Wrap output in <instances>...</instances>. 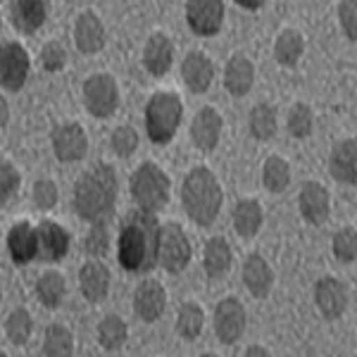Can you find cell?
<instances>
[{"label": "cell", "instance_id": "6da1fadb", "mask_svg": "<svg viewBox=\"0 0 357 357\" xmlns=\"http://www.w3.org/2000/svg\"><path fill=\"white\" fill-rule=\"evenodd\" d=\"M160 222L155 212L134 210L124 217L117 238V257L126 272H148L158 264Z\"/></svg>", "mask_w": 357, "mask_h": 357}, {"label": "cell", "instance_id": "7a4b0ae2", "mask_svg": "<svg viewBox=\"0 0 357 357\" xmlns=\"http://www.w3.org/2000/svg\"><path fill=\"white\" fill-rule=\"evenodd\" d=\"M117 203V176L110 165L100 162L79 176L74 186V207L91 224H102Z\"/></svg>", "mask_w": 357, "mask_h": 357}, {"label": "cell", "instance_id": "3957f363", "mask_svg": "<svg viewBox=\"0 0 357 357\" xmlns=\"http://www.w3.org/2000/svg\"><path fill=\"white\" fill-rule=\"evenodd\" d=\"M222 186L207 167H195L186 174L181 186V203L186 215L200 227H210L222 210Z\"/></svg>", "mask_w": 357, "mask_h": 357}, {"label": "cell", "instance_id": "277c9868", "mask_svg": "<svg viewBox=\"0 0 357 357\" xmlns=\"http://www.w3.org/2000/svg\"><path fill=\"white\" fill-rule=\"evenodd\" d=\"M183 105L181 98L169 91L155 93L146 105V131L148 138L158 146H165L174 138L178 124H181Z\"/></svg>", "mask_w": 357, "mask_h": 357}, {"label": "cell", "instance_id": "5b68a950", "mask_svg": "<svg viewBox=\"0 0 357 357\" xmlns=\"http://www.w3.org/2000/svg\"><path fill=\"white\" fill-rule=\"evenodd\" d=\"M131 188V198L141 210L148 212H160L169 200V188L172 181L165 174V169L155 162H143L134 172L129 181Z\"/></svg>", "mask_w": 357, "mask_h": 357}, {"label": "cell", "instance_id": "8992f818", "mask_svg": "<svg viewBox=\"0 0 357 357\" xmlns=\"http://www.w3.org/2000/svg\"><path fill=\"white\" fill-rule=\"evenodd\" d=\"M193 255L191 241L186 231L178 224H165L160 227V241H158V262L162 264L169 274H178L188 267Z\"/></svg>", "mask_w": 357, "mask_h": 357}, {"label": "cell", "instance_id": "52a82bcc", "mask_svg": "<svg viewBox=\"0 0 357 357\" xmlns=\"http://www.w3.org/2000/svg\"><path fill=\"white\" fill-rule=\"evenodd\" d=\"M84 102L86 110L93 117L105 119L114 114L119 105V86L110 74H93L84 84Z\"/></svg>", "mask_w": 357, "mask_h": 357}, {"label": "cell", "instance_id": "ba28073f", "mask_svg": "<svg viewBox=\"0 0 357 357\" xmlns=\"http://www.w3.org/2000/svg\"><path fill=\"white\" fill-rule=\"evenodd\" d=\"M31 60L24 45L10 41L0 45V86L5 91H20L29 79Z\"/></svg>", "mask_w": 357, "mask_h": 357}, {"label": "cell", "instance_id": "9c48e42d", "mask_svg": "<svg viewBox=\"0 0 357 357\" xmlns=\"http://www.w3.org/2000/svg\"><path fill=\"white\" fill-rule=\"evenodd\" d=\"M186 22L198 36H215L224 24V0H186Z\"/></svg>", "mask_w": 357, "mask_h": 357}, {"label": "cell", "instance_id": "30bf717a", "mask_svg": "<svg viewBox=\"0 0 357 357\" xmlns=\"http://www.w3.org/2000/svg\"><path fill=\"white\" fill-rule=\"evenodd\" d=\"M215 331L222 343L231 345L245 331V307L238 298H224L215 310Z\"/></svg>", "mask_w": 357, "mask_h": 357}, {"label": "cell", "instance_id": "8fae6325", "mask_svg": "<svg viewBox=\"0 0 357 357\" xmlns=\"http://www.w3.org/2000/svg\"><path fill=\"white\" fill-rule=\"evenodd\" d=\"M53 141V153L60 162H77L89 151V138L82 124H60L50 136Z\"/></svg>", "mask_w": 357, "mask_h": 357}, {"label": "cell", "instance_id": "7c38bea8", "mask_svg": "<svg viewBox=\"0 0 357 357\" xmlns=\"http://www.w3.org/2000/svg\"><path fill=\"white\" fill-rule=\"evenodd\" d=\"M69 250V234L57 222L45 220L36 227V257L41 262H57Z\"/></svg>", "mask_w": 357, "mask_h": 357}, {"label": "cell", "instance_id": "4fadbf2b", "mask_svg": "<svg viewBox=\"0 0 357 357\" xmlns=\"http://www.w3.org/2000/svg\"><path fill=\"white\" fill-rule=\"evenodd\" d=\"M314 303L326 319H338L348 307V289H345L343 281L333 279V276H324L314 286Z\"/></svg>", "mask_w": 357, "mask_h": 357}, {"label": "cell", "instance_id": "5bb4252c", "mask_svg": "<svg viewBox=\"0 0 357 357\" xmlns=\"http://www.w3.org/2000/svg\"><path fill=\"white\" fill-rule=\"evenodd\" d=\"M298 207H301V215H303L305 222H310V224L326 222L329 210H331L329 191H326L321 183L307 181L301 188V195H298Z\"/></svg>", "mask_w": 357, "mask_h": 357}, {"label": "cell", "instance_id": "9a60e30c", "mask_svg": "<svg viewBox=\"0 0 357 357\" xmlns=\"http://www.w3.org/2000/svg\"><path fill=\"white\" fill-rule=\"evenodd\" d=\"M222 134V114L215 107H203L195 114L193 124H191V138L193 143L200 148L203 153H210L217 148Z\"/></svg>", "mask_w": 357, "mask_h": 357}, {"label": "cell", "instance_id": "2e32d148", "mask_svg": "<svg viewBox=\"0 0 357 357\" xmlns=\"http://www.w3.org/2000/svg\"><path fill=\"white\" fill-rule=\"evenodd\" d=\"M329 172L338 183L357 181V143L355 138H343L331 148Z\"/></svg>", "mask_w": 357, "mask_h": 357}, {"label": "cell", "instance_id": "e0dca14e", "mask_svg": "<svg viewBox=\"0 0 357 357\" xmlns=\"http://www.w3.org/2000/svg\"><path fill=\"white\" fill-rule=\"evenodd\" d=\"M167 305V293L160 281H143L134 293V310L143 321L160 319Z\"/></svg>", "mask_w": 357, "mask_h": 357}, {"label": "cell", "instance_id": "ac0fdd59", "mask_svg": "<svg viewBox=\"0 0 357 357\" xmlns=\"http://www.w3.org/2000/svg\"><path fill=\"white\" fill-rule=\"evenodd\" d=\"M172 62H174V45H172V38L167 33H153L146 43V50H143V65H146L148 72L153 77H165L169 72Z\"/></svg>", "mask_w": 357, "mask_h": 357}, {"label": "cell", "instance_id": "d6986e66", "mask_svg": "<svg viewBox=\"0 0 357 357\" xmlns=\"http://www.w3.org/2000/svg\"><path fill=\"white\" fill-rule=\"evenodd\" d=\"M74 43L82 53L91 55L105 45V26L96 13H82L74 24Z\"/></svg>", "mask_w": 357, "mask_h": 357}, {"label": "cell", "instance_id": "ffe728a7", "mask_svg": "<svg viewBox=\"0 0 357 357\" xmlns=\"http://www.w3.org/2000/svg\"><path fill=\"white\" fill-rule=\"evenodd\" d=\"M13 24L17 31L33 33L43 26L45 17H48V0H13Z\"/></svg>", "mask_w": 357, "mask_h": 357}, {"label": "cell", "instance_id": "44dd1931", "mask_svg": "<svg viewBox=\"0 0 357 357\" xmlns=\"http://www.w3.org/2000/svg\"><path fill=\"white\" fill-rule=\"evenodd\" d=\"M79 284L86 301L100 303L110 291V269L100 260H89L79 272Z\"/></svg>", "mask_w": 357, "mask_h": 357}, {"label": "cell", "instance_id": "7402d4cb", "mask_svg": "<svg viewBox=\"0 0 357 357\" xmlns=\"http://www.w3.org/2000/svg\"><path fill=\"white\" fill-rule=\"evenodd\" d=\"M181 77L193 93H205L215 79V67L205 53H188L181 65Z\"/></svg>", "mask_w": 357, "mask_h": 357}, {"label": "cell", "instance_id": "603a6c76", "mask_svg": "<svg viewBox=\"0 0 357 357\" xmlns=\"http://www.w3.org/2000/svg\"><path fill=\"white\" fill-rule=\"evenodd\" d=\"M8 250L17 264L36 260V227L29 222H17L8 234Z\"/></svg>", "mask_w": 357, "mask_h": 357}, {"label": "cell", "instance_id": "cb8c5ba5", "mask_svg": "<svg viewBox=\"0 0 357 357\" xmlns=\"http://www.w3.org/2000/svg\"><path fill=\"white\" fill-rule=\"evenodd\" d=\"M243 284L255 298H267L274 284V272L262 255H250L243 262Z\"/></svg>", "mask_w": 357, "mask_h": 357}, {"label": "cell", "instance_id": "d4e9b609", "mask_svg": "<svg viewBox=\"0 0 357 357\" xmlns=\"http://www.w3.org/2000/svg\"><path fill=\"white\" fill-rule=\"evenodd\" d=\"M252 82H255V65L245 55H234L229 60L227 69H224V86H227V91L231 96L241 98L252 89Z\"/></svg>", "mask_w": 357, "mask_h": 357}, {"label": "cell", "instance_id": "484cf974", "mask_svg": "<svg viewBox=\"0 0 357 357\" xmlns=\"http://www.w3.org/2000/svg\"><path fill=\"white\" fill-rule=\"evenodd\" d=\"M231 248H229L227 241L222 236L217 238H210L205 245V255H203V267H205V274L210 279H220L229 272L231 267Z\"/></svg>", "mask_w": 357, "mask_h": 357}, {"label": "cell", "instance_id": "4316f807", "mask_svg": "<svg viewBox=\"0 0 357 357\" xmlns=\"http://www.w3.org/2000/svg\"><path fill=\"white\" fill-rule=\"evenodd\" d=\"M262 220H264V212L257 200L248 198V200H241V203L234 207V229H236V234L243 236V238H252V236L260 231Z\"/></svg>", "mask_w": 357, "mask_h": 357}, {"label": "cell", "instance_id": "83f0119b", "mask_svg": "<svg viewBox=\"0 0 357 357\" xmlns=\"http://www.w3.org/2000/svg\"><path fill=\"white\" fill-rule=\"evenodd\" d=\"M305 53V38L301 31L296 29H286L276 36V43H274V57L279 65L284 67H293L298 65V60L303 57Z\"/></svg>", "mask_w": 357, "mask_h": 357}, {"label": "cell", "instance_id": "f1b7e54d", "mask_svg": "<svg viewBox=\"0 0 357 357\" xmlns=\"http://www.w3.org/2000/svg\"><path fill=\"white\" fill-rule=\"evenodd\" d=\"M65 291H67L65 276L60 272H55V269H48V272H43L38 276L36 298L41 301V305H45V307H50V310L60 307L62 298H65Z\"/></svg>", "mask_w": 357, "mask_h": 357}, {"label": "cell", "instance_id": "f546056e", "mask_svg": "<svg viewBox=\"0 0 357 357\" xmlns=\"http://www.w3.org/2000/svg\"><path fill=\"white\" fill-rule=\"evenodd\" d=\"M262 183L267 191L272 193H284L291 183V167L286 160L276 158H267V162L262 165Z\"/></svg>", "mask_w": 357, "mask_h": 357}, {"label": "cell", "instance_id": "4dcf8cb0", "mask_svg": "<svg viewBox=\"0 0 357 357\" xmlns=\"http://www.w3.org/2000/svg\"><path fill=\"white\" fill-rule=\"evenodd\" d=\"M126 336H129V329H126L124 319L117 314H107L105 319L98 326V341L105 350H119L126 343Z\"/></svg>", "mask_w": 357, "mask_h": 357}, {"label": "cell", "instance_id": "1f68e13d", "mask_svg": "<svg viewBox=\"0 0 357 357\" xmlns=\"http://www.w3.org/2000/svg\"><path fill=\"white\" fill-rule=\"evenodd\" d=\"M248 126H250V134L257 141H269L276 134V110L267 102H260V105L252 107Z\"/></svg>", "mask_w": 357, "mask_h": 357}, {"label": "cell", "instance_id": "d6a6232c", "mask_svg": "<svg viewBox=\"0 0 357 357\" xmlns=\"http://www.w3.org/2000/svg\"><path fill=\"white\" fill-rule=\"evenodd\" d=\"M43 353L50 357H67L74 353V336L67 326L50 324L43 338Z\"/></svg>", "mask_w": 357, "mask_h": 357}, {"label": "cell", "instance_id": "836d02e7", "mask_svg": "<svg viewBox=\"0 0 357 357\" xmlns=\"http://www.w3.org/2000/svg\"><path fill=\"white\" fill-rule=\"evenodd\" d=\"M203 324H205V314H203V310H200V305H195V303L181 305L178 317H176V331L181 333L186 341L198 338L200 331H203Z\"/></svg>", "mask_w": 357, "mask_h": 357}, {"label": "cell", "instance_id": "e575fe53", "mask_svg": "<svg viewBox=\"0 0 357 357\" xmlns=\"http://www.w3.org/2000/svg\"><path fill=\"white\" fill-rule=\"evenodd\" d=\"M5 331H8V338L15 345H26L33 331L31 314H29L26 310H15V312L8 317V321H5Z\"/></svg>", "mask_w": 357, "mask_h": 357}, {"label": "cell", "instance_id": "d590c367", "mask_svg": "<svg viewBox=\"0 0 357 357\" xmlns=\"http://www.w3.org/2000/svg\"><path fill=\"white\" fill-rule=\"evenodd\" d=\"M333 255L348 264L357 260V234L353 227H345L333 236Z\"/></svg>", "mask_w": 357, "mask_h": 357}, {"label": "cell", "instance_id": "8d00e7d4", "mask_svg": "<svg viewBox=\"0 0 357 357\" xmlns=\"http://www.w3.org/2000/svg\"><path fill=\"white\" fill-rule=\"evenodd\" d=\"M312 110H310L305 102L293 105V110L289 114V131L296 138H307L312 134Z\"/></svg>", "mask_w": 357, "mask_h": 357}, {"label": "cell", "instance_id": "74e56055", "mask_svg": "<svg viewBox=\"0 0 357 357\" xmlns=\"http://www.w3.org/2000/svg\"><path fill=\"white\" fill-rule=\"evenodd\" d=\"M110 146H112V151L119 155V158H129V155H134V151L138 148L136 129H134V126H117V129L112 131Z\"/></svg>", "mask_w": 357, "mask_h": 357}, {"label": "cell", "instance_id": "f35d334b", "mask_svg": "<svg viewBox=\"0 0 357 357\" xmlns=\"http://www.w3.org/2000/svg\"><path fill=\"white\" fill-rule=\"evenodd\" d=\"M22 176L13 162H0V205H5L20 188Z\"/></svg>", "mask_w": 357, "mask_h": 357}, {"label": "cell", "instance_id": "ab89813d", "mask_svg": "<svg viewBox=\"0 0 357 357\" xmlns=\"http://www.w3.org/2000/svg\"><path fill=\"white\" fill-rule=\"evenodd\" d=\"M338 20L348 41H357V0H341L338 5Z\"/></svg>", "mask_w": 357, "mask_h": 357}, {"label": "cell", "instance_id": "60d3db41", "mask_svg": "<svg viewBox=\"0 0 357 357\" xmlns=\"http://www.w3.org/2000/svg\"><path fill=\"white\" fill-rule=\"evenodd\" d=\"M107 248H110V236H107L105 227L102 224H93L91 234L86 236V252L91 257H100L107 252Z\"/></svg>", "mask_w": 357, "mask_h": 357}, {"label": "cell", "instance_id": "b9f144b4", "mask_svg": "<svg viewBox=\"0 0 357 357\" xmlns=\"http://www.w3.org/2000/svg\"><path fill=\"white\" fill-rule=\"evenodd\" d=\"M33 203L38 205V210H53L57 203V186L48 178L33 183Z\"/></svg>", "mask_w": 357, "mask_h": 357}, {"label": "cell", "instance_id": "7bdbcfd3", "mask_svg": "<svg viewBox=\"0 0 357 357\" xmlns=\"http://www.w3.org/2000/svg\"><path fill=\"white\" fill-rule=\"evenodd\" d=\"M41 62H43V67L48 69V72H60V69L65 67V62H67L65 48H62L57 41L45 43L43 50H41Z\"/></svg>", "mask_w": 357, "mask_h": 357}, {"label": "cell", "instance_id": "ee69618b", "mask_svg": "<svg viewBox=\"0 0 357 357\" xmlns=\"http://www.w3.org/2000/svg\"><path fill=\"white\" fill-rule=\"evenodd\" d=\"M8 119H10V105H8V100L0 96V129L8 124Z\"/></svg>", "mask_w": 357, "mask_h": 357}, {"label": "cell", "instance_id": "f6af8a7d", "mask_svg": "<svg viewBox=\"0 0 357 357\" xmlns=\"http://www.w3.org/2000/svg\"><path fill=\"white\" fill-rule=\"evenodd\" d=\"M269 350L267 348H260V345H248L245 348V357H267Z\"/></svg>", "mask_w": 357, "mask_h": 357}, {"label": "cell", "instance_id": "bcb514c9", "mask_svg": "<svg viewBox=\"0 0 357 357\" xmlns=\"http://www.w3.org/2000/svg\"><path fill=\"white\" fill-rule=\"evenodd\" d=\"M236 3H238L241 8H245V10H260L267 0H236Z\"/></svg>", "mask_w": 357, "mask_h": 357}, {"label": "cell", "instance_id": "7dc6e473", "mask_svg": "<svg viewBox=\"0 0 357 357\" xmlns=\"http://www.w3.org/2000/svg\"><path fill=\"white\" fill-rule=\"evenodd\" d=\"M3 355H5V353H3V350H0V357H3Z\"/></svg>", "mask_w": 357, "mask_h": 357}, {"label": "cell", "instance_id": "c3c4849f", "mask_svg": "<svg viewBox=\"0 0 357 357\" xmlns=\"http://www.w3.org/2000/svg\"><path fill=\"white\" fill-rule=\"evenodd\" d=\"M0 296H3V293H0Z\"/></svg>", "mask_w": 357, "mask_h": 357}]
</instances>
